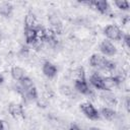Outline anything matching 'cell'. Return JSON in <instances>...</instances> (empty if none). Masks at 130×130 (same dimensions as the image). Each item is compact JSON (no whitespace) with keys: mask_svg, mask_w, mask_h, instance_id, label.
Masks as SVG:
<instances>
[{"mask_svg":"<svg viewBox=\"0 0 130 130\" xmlns=\"http://www.w3.org/2000/svg\"><path fill=\"white\" fill-rule=\"evenodd\" d=\"M122 41H123V44L125 45L126 48H129V47H130V36H129L128 34L123 35V37H122Z\"/></svg>","mask_w":130,"mask_h":130,"instance_id":"cb8c5ba5","label":"cell"},{"mask_svg":"<svg viewBox=\"0 0 130 130\" xmlns=\"http://www.w3.org/2000/svg\"><path fill=\"white\" fill-rule=\"evenodd\" d=\"M106 57L99 55V54H92L91 57L89 58V64L91 67L93 68H98V69H104V64L106 61Z\"/></svg>","mask_w":130,"mask_h":130,"instance_id":"9c48e42d","label":"cell"},{"mask_svg":"<svg viewBox=\"0 0 130 130\" xmlns=\"http://www.w3.org/2000/svg\"><path fill=\"white\" fill-rule=\"evenodd\" d=\"M13 12V5L9 2H3L0 4V14L3 17H10Z\"/></svg>","mask_w":130,"mask_h":130,"instance_id":"4fadbf2b","label":"cell"},{"mask_svg":"<svg viewBox=\"0 0 130 130\" xmlns=\"http://www.w3.org/2000/svg\"><path fill=\"white\" fill-rule=\"evenodd\" d=\"M129 98H126V101H125V108H126V111L129 112Z\"/></svg>","mask_w":130,"mask_h":130,"instance_id":"83f0119b","label":"cell"},{"mask_svg":"<svg viewBox=\"0 0 130 130\" xmlns=\"http://www.w3.org/2000/svg\"><path fill=\"white\" fill-rule=\"evenodd\" d=\"M68 130H82L77 124H75V123H72V124H70V126H69V129Z\"/></svg>","mask_w":130,"mask_h":130,"instance_id":"484cf974","label":"cell"},{"mask_svg":"<svg viewBox=\"0 0 130 130\" xmlns=\"http://www.w3.org/2000/svg\"><path fill=\"white\" fill-rule=\"evenodd\" d=\"M37 25L36 15L32 12H28L24 17V28H35Z\"/></svg>","mask_w":130,"mask_h":130,"instance_id":"9a60e30c","label":"cell"},{"mask_svg":"<svg viewBox=\"0 0 130 130\" xmlns=\"http://www.w3.org/2000/svg\"><path fill=\"white\" fill-rule=\"evenodd\" d=\"M115 5H116L119 9H121V10H128V9H129V3H128L127 1H122V0H120V1H115Z\"/></svg>","mask_w":130,"mask_h":130,"instance_id":"603a6c76","label":"cell"},{"mask_svg":"<svg viewBox=\"0 0 130 130\" xmlns=\"http://www.w3.org/2000/svg\"><path fill=\"white\" fill-rule=\"evenodd\" d=\"M102 98H103L104 102H105L107 105H109V106H116V105L118 104L117 99H116L114 95H112V94H103Z\"/></svg>","mask_w":130,"mask_h":130,"instance_id":"ac0fdd59","label":"cell"},{"mask_svg":"<svg viewBox=\"0 0 130 130\" xmlns=\"http://www.w3.org/2000/svg\"><path fill=\"white\" fill-rule=\"evenodd\" d=\"M60 91L62 94L66 95V96H72L73 95V89L68 85H62L60 87Z\"/></svg>","mask_w":130,"mask_h":130,"instance_id":"7402d4cb","label":"cell"},{"mask_svg":"<svg viewBox=\"0 0 130 130\" xmlns=\"http://www.w3.org/2000/svg\"><path fill=\"white\" fill-rule=\"evenodd\" d=\"M104 85H105V90H109L113 87H117L120 85L121 82L124 80V76L121 75H115V76H107L104 77Z\"/></svg>","mask_w":130,"mask_h":130,"instance_id":"277c9868","label":"cell"},{"mask_svg":"<svg viewBox=\"0 0 130 130\" xmlns=\"http://www.w3.org/2000/svg\"><path fill=\"white\" fill-rule=\"evenodd\" d=\"M75 80H85V71L83 67H78L74 70Z\"/></svg>","mask_w":130,"mask_h":130,"instance_id":"ffe728a7","label":"cell"},{"mask_svg":"<svg viewBox=\"0 0 130 130\" xmlns=\"http://www.w3.org/2000/svg\"><path fill=\"white\" fill-rule=\"evenodd\" d=\"M90 83L98 89H102V90H105V85H104V79L103 77L96 73V72H93L90 76Z\"/></svg>","mask_w":130,"mask_h":130,"instance_id":"30bf717a","label":"cell"},{"mask_svg":"<svg viewBox=\"0 0 130 130\" xmlns=\"http://www.w3.org/2000/svg\"><path fill=\"white\" fill-rule=\"evenodd\" d=\"M3 82H4V77H3V76L0 74V85H1Z\"/></svg>","mask_w":130,"mask_h":130,"instance_id":"f1b7e54d","label":"cell"},{"mask_svg":"<svg viewBox=\"0 0 130 130\" xmlns=\"http://www.w3.org/2000/svg\"><path fill=\"white\" fill-rule=\"evenodd\" d=\"M100 51H101V53L104 55V56H109V57H111V56H114V55H116V53H117V49H116V47L114 46V44L112 43V42H110V41H107V40H105V41H103L101 44H100Z\"/></svg>","mask_w":130,"mask_h":130,"instance_id":"5b68a950","label":"cell"},{"mask_svg":"<svg viewBox=\"0 0 130 130\" xmlns=\"http://www.w3.org/2000/svg\"><path fill=\"white\" fill-rule=\"evenodd\" d=\"M104 34L108 39H110L112 41H120V40H122V37H123L121 29L115 24L107 25L104 28Z\"/></svg>","mask_w":130,"mask_h":130,"instance_id":"7a4b0ae2","label":"cell"},{"mask_svg":"<svg viewBox=\"0 0 130 130\" xmlns=\"http://www.w3.org/2000/svg\"><path fill=\"white\" fill-rule=\"evenodd\" d=\"M0 130H9V125L6 121L0 119Z\"/></svg>","mask_w":130,"mask_h":130,"instance_id":"d4e9b609","label":"cell"},{"mask_svg":"<svg viewBox=\"0 0 130 130\" xmlns=\"http://www.w3.org/2000/svg\"><path fill=\"white\" fill-rule=\"evenodd\" d=\"M74 88L77 92L84 94V95H89L92 93L86 82V79L85 80H74Z\"/></svg>","mask_w":130,"mask_h":130,"instance_id":"52a82bcc","label":"cell"},{"mask_svg":"<svg viewBox=\"0 0 130 130\" xmlns=\"http://www.w3.org/2000/svg\"><path fill=\"white\" fill-rule=\"evenodd\" d=\"M8 112L10 116L15 120H22L24 119V111L21 104L10 103L8 105Z\"/></svg>","mask_w":130,"mask_h":130,"instance_id":"3957f363","label":"cell"},{"mask_svg":"<svg viewBox=\"0 0 130 130\" xmlns=\"http://www.w3.org/2000/svg\"><path fill=\"white\" fill-rule=\"evenodd\" d=\"M79 109L80 111L84 114L85 117H87L88 119L90 120H99L101 115H100V112L92 106V104H90L89 102H85V103H82L80 104L79 106Z\"/></svg>","mask_w":130,"mask_h":130,"instance_id":"6da1fadb","label":"cell"},{"mask_svg":"<svg viewBox=\"0 0 130 130\" xmlns=\"http://www.w3.org/2000/svg\"><path fill=\"white\" fill-rule=\"evenodd\" d=\"M23 93H24L23 96H25V99L28 101H38V99H39L38 90H37V87L35 86V84L31 85L30 87L26 88L25 90H23Z\"/></svg>","mask_w":130,"mask_h":130,"instance_id":"5bb4252c","label":"cell"},{"mask_svg":"<svg viewBox=\"0 0 130 130\" xmlns=\"http://www.w3.org/2000/svg\"><path fill=\"white\" fill-rule=\"evenodd\" d=\"M10 74H11V77L16 81H20L25 76L24 70L19 66H13L10 70Z\"/></svg>","mask_w":130,"mask_h":130,"instance_id":"e0dca14e","label":"cell"},{"mask_svg":"<svg viewBox=\"0 0 130 130\" xmlns=\"http://www.w3.org/2000/svg\"><path fill=\"white\" fill-rule=\"evenodd\" d=\"M89 6H92L93 8H95L100 13L102 14H106L110 8V5L108 3V1L106 0H92L89 1Z\"/></svg>","mask_w":130,"mask_h":130,"instance_id":"ba28073f","label":"cell"},{"mask_svg":"<svg viewBox=\"0 0 130 130\" xmlns=\"http://www.w3.org/2000/svg\"><path fill=\"white\" fill-rule=\"evenodd\" d=\"M24 38L27 45H31L37 40V29L35 28H24Z\"/></svg>","mask_w":130,"mask_h":130,"instance_id":"2e32d148","label":"cell"},{"mask_svg":"<svg viewBox=\"0 0 130 130\" xmlns=\"http://www.w3.org/2000/svg\"><path fill=\"white\" fill-rule=\"evenodd\" d=\"M115 68H116V63L110 59H106L105 64H104V70L112 71V70H115Z\"/></svg>","mask_w":130,"mask_h":130,"instance_id":"44dd1931","label":"cell"},{"mask_svg":"<svg viewBox=\"0 0 130 130\" xmlns=\"http://www.w3.org/2000/svg\"><path fill=\"white\" fill-rule=\"evenodd\" d=\"M28 51H29V50H28V48H27L26 46H25V47L23 46V47L21 48V51H20V53H21L22 55H24V56H26V55L28 54Z\"/></svg>","mask_w":130,"mask_h":130,"instance_id":"4316f807","label":"cell"},{"mask_svg":"<svg viewBox=\"0 0 130 130\" xmlns=\"http://www.w3.org/2000/svg\"><path fill=\"white\" fill-rule=\"evenodd\" d=\"M100 115L103 116L106 120H109V121H112L114 119H116L117 117V112L111 108H108V107H104L101 109L100 111Z\"/></svg>","mask_w":130,"mask_h":130,"instance_id":"7c38bea8","label":"cell"},{"mask_svg":"<svg viewBox=\"0 0 130 130\" xmlns=\"http://www.w3.org/2000/svg\"><path fill=\"white\" fill-rule=\"evenodd\" d=\"M42 71H43V73H44V75H45L46 77H48L49 79H52V78H54V77L57 75L58 69H57V67H56L53 63L47 61V62H45V63L43 64Z\"/></svg>","mask_w":130,"mask_h":130,"instance_id":"8992f818","label":"cell"},{"mask_svg":"<svg viewBox=\"0 0 130 130\" xmlns=\"http://www.w3.org/2000/svg\"><path fill=\"white\" fill-rule=\"evenodd\" d=\"M49 22L51 23V28L55 31L56 35H59L62 32V22L56 15H50L49 16Z\"/></svg>","mask_w":130,"mask_h":130,"instance_id":"8fae6325","label":"cell"},{"mask_svg":"<svg viewBox=\"0 0 130 130\" xmlns=\"http://www.w3.org/2000/svg\"><path fill=\"white\" fill-rule=\"evenodd\" d=\"M88 130H101L100 128H96V127H91V128H89Z\"/></svg>","mask_w":130,"mask_h":130,"instance_id":"f546056e","label":"cell"},{"mask_svg":"<svg viewBox=\"0 0 130 130\" xmlns=\"http://www.w3.org/2000/svg\"><path fill=\"white\" fill-rule=\"evenodd\" d=\"M19 82H20V87H21L22 90H25L26 88H28V87H30L31 85H34L32 80H31L29 77H27V76H24Z\"/></svg>","mask_w":130,"mask_h":130,"instance_id":"d6986e66","label":"cell"}]
</instances>
